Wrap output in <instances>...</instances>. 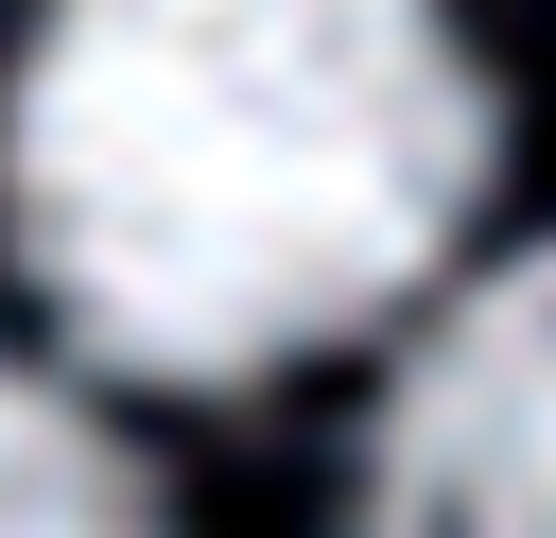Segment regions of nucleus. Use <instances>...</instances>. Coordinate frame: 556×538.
Masks as SVG:
<instances>
[{
  "mask_svg": "<svg viewBox=\"0 0 556 538\" xmlns=\"http://www.w3.org/2000/svg\"><path fill=\"white\" fill-rule=\"evenodd\" d=\"M504 104L452 0H35L0 226L87 364L261 382L400 312L486 208Z\"/></svg>",
  "mask_w": 556,
  "mask_h": 538,
  "instance_id": "1",
  "label": "nucleus"
},
{
  "mask_svg": "<svg viewBox=\"0 0 556 538\" xmlns=\"http://www.w3.org/2000/svg\"><path fill=\"white\" fill-rule=\"evenodd\" d=\"M365 538H556V243L452 295L382 382Z\"/></svg>",
  "mask_w": 556,
  "mask_h": 538,
  "instance_id": "2",
  "label": "nucleus"
},
{
  "mask_svg": "<svg viewBox=\"0 0 556 538\" xmlns=\"http://www.w3.org/2000/svg\"><path fill=\"white\" fill-rule=\"evenodd\" d=\"M0 538H156V486L122 469V434L35 364H0Z\"/></svg>",
  "mask_w": 556,
  "mask_h": 538,
  "instance_id": "3",
  "label": "nucleus"
}]
</instances>
